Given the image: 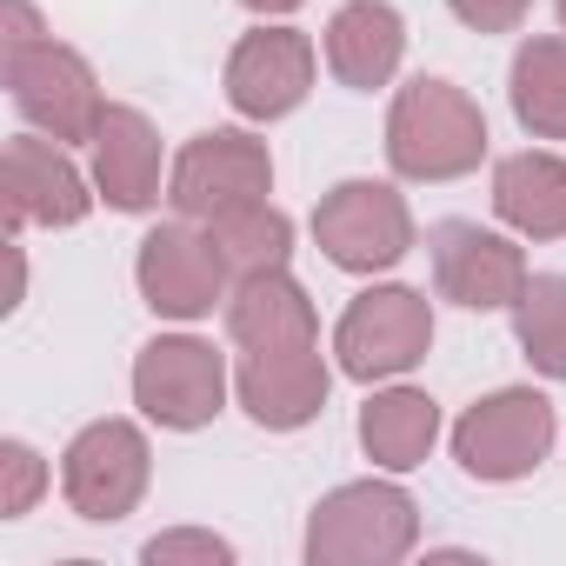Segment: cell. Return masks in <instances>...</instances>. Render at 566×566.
I'll return each instance as SVG.
<instances>
[{"mask_svg":"<svg viewBox=\"0 0 566 566\" xmlns=\"http://www.w3.org/2000/svg\"><path fill=\"white\" fill-rule=\"evenodd\" d=\"M273 187V160H266V140L240 134V127H213V134H193L174 160V180H167V200L180 220H220L233 207H253L266 200Z\"/></svg>","mask_w":566,"mask_h":566,"instance_id":"8992f818","label":"cell"},{"mask_svg":"<svg viewBox=\"0 0 566 566\" xmlns=\"http://www.w3.org/2000/svg\"><path fill=\"white\" fill-rule=\"evenodd\" d=\"M513 114L533 140H566V41L533 34L513 54Z\"/></svg>","mask_w":566,"mask_h":566,"instance_id":"ffe728a7","label":"cell"},{"mask_svg":"<svg viewBox=\"0 0 566 566\" xmlns=\"http://www.w3.org/2000/svg\"><path fill=\"white\" fill-rule=\"evenodd\" d=\"M314 67H321V54L301 28H253L227 54V101L240 120H280L307 101Z\"/></svg>","mask_w":566,"mask_h":566,"instance_id":"7c38bea8","label":"cell"},{"mask_svg":"<svg viewBox=\"0 0 566 566\" xmlns=\"http://www.w3.org/2000/svg\"><path fill=\"white\" fill-rule=\"evenodd\" d=\"M559 28H566V0H559Z\"/></svg>","mask_w":566,"mask_h":566,"instance_id":"4316f807","label":"cell"},{"mask_svg":"<svg viewBox=\"0 0 566 566\" xmlns=\"http://www.w3.org/2000/svg\"><path fill=\"white\" fill-rule=\"evenodd\" d=\"M400 54H407V21L394 0H347V8L327 21V67L340 87H387L400 74Z\"/></svg>","mask_w":566,"mask_h":566,"instance_id":"2e32d148","label":"cell"},{"mask_svg":"<svg viewBox=\"0 0 566 566\" xmlns=\"http://www.w3.org/2000/svg\"><path fill=\"white\" fill-rule=\"evenodd\" d=\"M327 360H321V340L314 347H280V354H247L240 374H233V394L240 407L266 427V433H294L307 427L321 407H327Z\"/></svg>","mask_w":566,"mask_h":566,"instance_id":"5bb4252c","label":"cell"},{"mask_svg":"<svg viewBox=\"0 0 566 566\" xmlns=\"http://www.w3.org/2000/svg\"><path fill=\"white\" fill-rule=\"evenodd\" d=\"M147 473H154V453H147V433L134 420H94L74 433V447L61 453V493L81 520H127L147 493Z\"/></svg>","mask_w":566,"mask_h":566,"instance_id":"ba28073f","label":"cell"},{"mask_svg":"<svg viewBox=\"0 0 566 566\" xmlns=\"http://www.w3.org/2000/svg\"><path fill=\"white\" fill-rule=\"evenodd\" d=\"M134 280H140V301H147L160 321H207V314L233 294L227 253H220L213 233H200L193 220L154 227V233L140 240Z\"/></svg>","mask_w":566,"mask_h":566,"instance_id":"5b68a950","label":"cell"},{"mask_svg":"<svg viewBox=\"0 0 566 566\" xmlns=\"http://www.w3.org/2000/svg\"><path fill=\"white\" fill-rule=\"evenodd\" d=\"M140 559H147V566H180V559L233 566V546H227L220 533H193V526H180V533H154V539L140 546Z\"/></svg>","mask_w":566,"mask_h":566,"instance_id":"cb8c5ba5","label":"cell"},{"mask_svg":"<svg viewBox=\"0 0 566 566\" xmlns=\"http://www.w3.org/2000/svg\"><path fill=\"white\" fill-rule=\"evenodd\" d=\"M440 440V407L420 394V387H394V394H374L367 413H360V447L374 467L387 473H407L433 453Z\"/></svg>","mask_w":566,"mask_h":566,"instance_id":"d6986e66","label":"cell"},{"mask_svg":"<svg viewBox=\"0 0 566 566\" xmlns=\"http://www.w3.org/2000/svg\"><path fill=\"white\" fill-rule=\"evenodd\" d=\"M447 8H453V21H467L473 34H513V28L526 21L533 0H447Z\"/></svg>","mask_w":566,"mask_h":566,"instance_id":"d4e9b609","label":"cell"},{"mask_svg":"<svg viewBox=\"0 0 566 566\" xmlns=\"http://www.w3.org/2000/svg\"><path fill=\"white\" fill-rule=\"evenodd\" d=\"M41 486H48V467H41V453H34L28 440H8V447H0V513L21 520V513L41 500Z\"/></svg>","mask_w":566,"mask_h":566,"instance_id":"603a6c76","label":"cell"},{"mask_svg":"<svg viewBox=\"0 0 566 566\" xmlns=\"http://www.w3.org/2000/svg\"><path fill=\"white\" fill-rule=\"evenodd\" d=\"M0 67H8V94L21 107L28 127H41L48 140L74 147V140H94L101 120H107V101H101V81L94 67L48 41V34H28V41H0Z\"/></svg>","mask_w":566,"mask_h":566,"instance_id":"7a4b0ae2","label":"cell"},{"mask_svg":"<svg viewBox=\"0 0 566 566\" xmlns=\"http://www.w3.org/2000/svg\"><path fill=\"white\" fill-rule=\"evenodd\" d=\"M207 233H213V247L227 253L233 280L266 273V266H287V247H294V220L280 213V207H266V200H253V207H233V213L207 220Z\"/></svg>","mask_w":566,"mask_h":566,"instance_id":"44dd1931","label":"cell"},{"mask_svg":"<svg viewBox=\"0 0 566 566\" xmlns=\"http://www.w3.org/2000/svg\"><path fill=\"white\" fill-rule=\"evenodd\" d=\"M387 160L400 180H460L486 160V114L453 81H407L387 114Z\"/></svg>","mask_w":566,"mask_h":566,"instance_id":"6da1fadb","label":"cell"},{"mask_svg":"<svg viewBox=\"0 0 566 566\" xmlns=\"http://www.w3.org/2000/svg\"><path fill=\"white\" fill-rule=\"evenodd\" d=\"M427 347H433V307L413 287H367L334 327V354L347 380H394L420 367Z\"/></svg>","mask_w":566,"mask_h":566,"instance_id":"52a82bcc","label":"cell"},{"mask_svg":"<svg viewBox=\"0 0 566 566\" xmlns=\"http://www.w3.org/2000/svg\"><path fill=\"white\" fill-rule=\"evenodd\" d=\"M240 8H253V14H294L301 0H240Z\"/></svg>","mask_w":566,"mask_h":566,"instance_id":"484cf974","label":"cell"},{"mask_svg":"<svg viewBox=\"0 0 566 566\" xmlns=\"http://www.w3.org/2000/svg\"><path fill=\"white\" fill-rule=\"evenodd\" d=\"M420 539V506L394 480H354L334 486L307 520V559L314 566H394Z\"/></svg>","mask_w":566,"mask_h":566,"instance_id":"3957f363","label":"cell"},{"mask_svg":"<svg viewBox=\"0 0 566 566\" xmlns=\"http://www.w3.org/2000/svg\"><path fill=\"white\" fill-rule=\"evenodd\" d=\"M427 253H433L440 301H453L467 314H500L526 287V253L506 233H486L480 220H440L427 233Z\"/></svg>","mask_w":566,"mask_h":566,"instance_id":"8fae6325","label":"cell"},{"mask_svg":"<svg viewBox=\"0 0 566 566\" xmlns=\"http://www.w3.org/2000/svg\"><path fill=\"white\" fill-rule=\"evenodd\" d=\"M493 213L526 240H566V160L559 154H506L493 167Z\"/></svg>","mask_w":566,"mask_h":566,"instance_id":"ac0fdd59","label":"cell"},{"mask_svg":"<svg viewBox=\"0 0 566 566\" xmlns=\"http://www.w3.org/2000/svg\"><path fill=\"white\" fill-rule=\"evenodd\" d=\"M94 213L87 174L61 154V140L14 134L8 140V227H81Z\"/></svg>","mask_w":566,"mask_h":566,"instance_id":"4fadbf2b","label":"cell"},{"mask_svg":"<svg viewBox=\"0 0 566 566\" xmlns=\"http://www.w3.org/2000/svg\"><path fill=\"white\" fill-rule=\"evenodd\" d=\"M314 240L347 273H380L413 247V213L387 180H340L314 207Z\"/></svg>","mask_w":566,"mask_h":566,"instance_id":"9c48e42d","label":"cell"},{"mask_svg":"<svg viewBox=\"0 0 566 566\" xmlns=\"http://www.w3.org/2000/svg\"><path fill=\"white\" fill-rule=\"evenodd\" d=\"M227 334H233L240 354H280V347H314L321 321H314V301H307L301 280L287 266H266V273L233 280V294H227Z\"/></svg>","mask_w":566,"mask_h":566,"instance_id":"9a60e30c","label":"cell"},{"mask_svg":"<svg viewBox=\"0 0 566 566\" xmlns=\"http://www.w3.org/2000/svg\"><path fill=\"white\" fill-rule=\"evenodd\" d=\"M94 147V187L120 213H147L160 200V134L140 107H107Z\"/></svg>","mask_w":566,"mask_h":566,"instance_id":"e0dca14e","label":"cell"},{"mask_svg":"<svg viewBox=\"0 0 566 566\" xmlns=\"http://www.w3.org/2000/svg\"><path fill=\"white\" fill-rule=\"evenodd\" d=\"M553 433H559V420H553V400L546 394H533V387H506V394H493V400H480V407H467L460 413V427H453V460L473 473V480H526L546 453H553Z\"/></svg>","mask_w":566,"mask_h":566,"instance_id":"277c9868","label":"cell"},{"mask_svg":"<svg viewBox=\"0 0 566 566\" xmlns=\"http://www.w3.org/2000/svg\"><path fill=\"white\" fill-rule=\"evenodd\" d=\"M513 334L546 380H566V273H526L513 301Z\"/></svg>","mask_w":566,"mask_h":566,"instance_id":"7402d4cb","label":"cell"},{"mask_svg":"<svg viewBox=\"0 0 566 566\" xmlns=\"http://www.w3.org/2000/svg\"><path fill=\"white\" fill-rule=\"evenodd\" d=\"M227 400V367L207 340L193 334H160L140 347L134 360V407L154 420V427H174V433H193L220 413Z\"/></svg>","mask_w":566,"mask_h":566,"instance_id":"30bf717a","label":"cell"}]
</instances>
